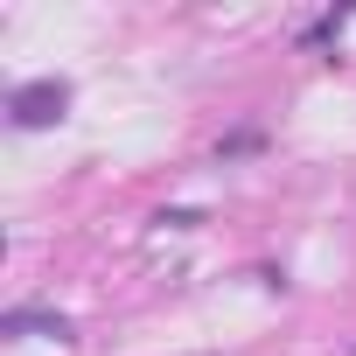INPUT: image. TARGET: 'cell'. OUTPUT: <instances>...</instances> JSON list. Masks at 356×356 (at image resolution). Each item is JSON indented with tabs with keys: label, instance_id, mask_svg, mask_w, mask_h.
Segmentation results:
<instances>
[{
	"label": "cell",
	"instance_id": "obj_1",
	"mask_svg": "<svg viewBox=\"0 0 356 356\" xmlns=\"http://www.w3.org/2000/svg\"><path fill=\"white\" fill-rule=\"evenodd\" d=\"M70 112V84L63 77H35V84H22L15 98H8V119L22 126V133H35V126H56Z\"/></svg>",
	"mask_w": 356,
	"mask_h": 356
},
{
	"label": "cell",
	"instance_id": "obj_2",
	"mask_svg": "<svg viewBox=\"0 0 356 356\" xmlns=\"http://www.w3.org/2000/svg\"><path fill=\"white\" fill-rule=\"evenodd\" d=\"M8 335H49V342H70V321L49 314V307H15V314H8Z\"/></svg>",
	"mask_w": 356,
	"mask_h": 356
},
{
	"label": "cell",
	"instance_id": "obj_3",
	"mask_svg": "<svg viewBox=\"0 0 356 356\" xmlns=\"http://www.w3.org/2000/svg\"><path fill=\"white\" fill-rule=\"evenodd\" d=\"M342 22H349V15H321V22H307V35H300V42H307V49H321V42H335V35H342Z\"/></svg>",
	"mask_w": 356,
	"mask_h": 356
},
{
	"label": "cell",
	"instance_id": "obj_4",
	"mask_svg": "<svg viewBox=\"0 0 356 356\" xmlns=\"http://www.w3.org/2000/svg\"><path fill=\"white\" fill-rule=\"evenodd\" d=\"M252 147H259V133H231V140H224V147H217V154H224V161H231V154H252Z\"/></svg>",
	"mask_w": 356,
	"mask_h": 356
}]
</instances>
